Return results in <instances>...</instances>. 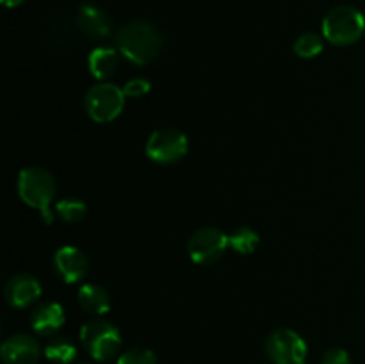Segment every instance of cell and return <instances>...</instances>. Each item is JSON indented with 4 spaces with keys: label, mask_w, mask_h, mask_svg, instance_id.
<instances>
[{
    "label": "cell",
    "mask_w": 365,
    "mask_h": 364,
    "mask_svg": "<svg viewBox=\"0 0 365 364\" xmlns=\"http://www.w3.org/2000/svg\"><path fill=\"white\" fill-rule=\"evenodd\" d=\"M228 246V236L216 227H202L187 243L189 257L196 264H212L223 257Z\"/></svg>",
    "instance_id": "cell-8"
},
{
    "label": "cell",
    "mask_w": 365,
    "mask_h": 364,
    "mask_svg": "<svg viewBox=\"0 0 365 364\" xmlns=\"http://www.w3.org/2000/svg\"><path fill=\"white\" fill-rule=\"evenodd\" d=\"M81 343L93 359L100 360V363H107V360H113L120 353L123 339H121L120 328L116 325L96 318V320L82 325Z\"/></svg>",
    "instance_id": "cell-4"
},
{
    "label": "cell",
    "mask_w": 365,
    "mask_h": 364,
    "mask_svg": "<svg viewBox=\"0 0 365 364\" xmlns=\"http://www.w3.org/2000/svg\"><path fill=\"white\" fill-rule=\"evenodd\" d=\"M321 364H351V357L344 348H330L323 353Z\"/></svg>",
    "instance_id": "cell-22"
},
{
    "label": "cell",
    "mask_w": 365,
    "mask_h": 364,
    "mask_svg": "<svg viewBox=\"0 0 365 364\" xmlns=\"http://www.w3.org/2000/svg\"><path fill=\"white\" fill-rule=\"evenodd\" d=\"M77 27L91 39H107L113 32V21L102 7L82 4L77 13Z\"/></svg>",
    "instance_id": "cell-12"
},
{
    "label": "cell",
    "mask_w": 365,
    "mask_h": 364,
    "mask_svg": "<svg viewBox=\"0 0 365 364\" xmlns=\"http://www.w3.org/2000/svg\"><path fill=\"white\" fill-rule=\"evenodd\" d=\"M45 357L50 363L70 364L73 363L75 357H77V346H75L68 338L57 335V338H52L46 343Z\"/></svg>",
    "instance_id": "cell-16"
},
{
    "label": "cell",
    "mask_w": 365,
    "mask_h": 364,
    "mask_svg": "<svg viewBox=\"0 0 365 364\" xmlns=\"http://www.w3.org/2000/svg\"><path fill=\"white\" fill-rule=\"evenodd\" d=\"M116 364H157V359L152 350L130 348L118 357Z\"/></svg>",
    "instance_id": "cell-20"
},
{
    "label": "cell",
    "mask_w": 365,
    "mask_h": 364,
    "mask_svg": "<svg viewBox=\"0 0 365 364\" xmlns=\"http://www.w3.org/2000/svg\"><path fill=\"white\" fill-rule=\"evenodd\" d=\"M25 0H2V4L6 7H16V6H20V4H24Z\"/></svg>",
    "instance_id": "cell-23"
},
{
    "label": "cell",
    "mask_w": 365,
    "mask_h": 364,
    "mask_svg": "<svg viewBox=\"0 0 365 364\" xmlns=\"http://www.w3.org/2000/svg\"><path fill=\"white\" fill-rule=\"evenodd\" d=\"M53 211L66 223H77V221H81L86 216L88 207L78 198H63L56 203Z\"/></svg>",
    "instance_id": "cell-19"
},
{
    "label": "cell",
    "mask_w": 365,
    "mask_h": 364,
    "mask_svg": "<svg viewBox=\"0 0 365 364\" xmlns=\"http://www.w3.org/2000/svg\"><path fill=\"white\" fill-rule=\"evenodd\" d=\"M266 355L274 364H307L309 346L298 332L291 328H278L266 339Z\"/></svg>",
    "instance_id": "cell-6"
},
{
    "label": "cell",
    "mask_w": 365,
    "mask_h": 364,
    "mask_svg": "<svg viewBox=\"0 0 365 364\" xmlns=\"http://www.w3.org/2000/svg\"><path fill=\"white\" fill-rule=\"evenodd\" d=\"M323 38L324 36H319L317 32H303V34L298 36L294 41L296 56L303 57V59H310V57L319 56L324 49Z\"/></svg>",
    "instance_id": "cell-18"
},
{
    "label": "cell",
    "mask_w": 365,
    "mask_h": 364,
    "mask_svg": "<svg viewBox=\"0 0 365 364\" xmlns=\"http://www.w3.org/2000/svg\"><path fill=\"white\" fill-rule=\"evenodd\" d=\"M75 364H93V363H89V360H81V363H75Z\"/></svg>",
    "instance_id": "cell-24"
},
{
    "label": "cell",
    "mask_w": 365,
    "mask_h": 364,
    "mask_svg": "<svg viewBox=\"0 0 365 364\" xmlns=\"http://www.w3.org/2000/svg\"><path fill=\"white\" fill-rule=\"evenodd\" d=\"M228 246H232L237 253H252L259 246V234L252 227L241 225L228 236Z\"/></svg>",
    "instance_id": "cell-17"
},
{
    "label": "cell",
    "mask_w": 365,
    "mask_h": 364,
    "mask_svg": "<svg viewBox=\"0 0 365 364\" xmlns=\"http://www.w3.org/2000/svg\"><path fill=\"white\" fill-rule=\"evenodd\" d=\"M123 89L110 82H98L86 93V111L89 118L98 123H107L118 118L125 106Z\"/></svg>",
    "instance_id": "cell-5"
},
{
    "label": "cell",
    "mask_w": 365,
    "mask_h": 364,
    "mask_svg": "<svg viewBox=\"0 0 365 364\" xmlns=\"http://www.w3.org/2000/svg\"><path fill=\"white\" fill-rule=\"evenodd\" d=\"M4 295H6L7 303L11 307L25 309V307L32 305L41 296V284H39V280L34 275L18 273L9 278Z\"/></svg>",
    "instance_id": "cell-11"
},
{
    "label": "cell",
    "mask_w": 365,
    "mask_h": 364,
    "mask_svg": "<svg viewBox=\"0 0 365 364\" xmlns=\"http://www.w3.org/2000/svg\"><path fill=\"white\" fill-rule=\"evenodd\" d=\"M116 45L121 56L135 64H148L159 56L163 38L160 32L146 20H135L116 32Z\"/></svg>",
    "instance_id": "cell-1"
},
{
    "label": "cell",
    "mask_w": 365,
    "mask_h": 364,
    "mask_svg": "<svg viewBox=\"0 0 365 364\" xmlns=\"http://www.w3.org/2000/svg\"><path fill=\"white\" fill-rule=\"evenodd\" d=\"M53 268L57 275L68 284L81 282L89 271V261L86 253L77 246H61L53 256Z\"/></svg>",
    "instance_id": "cell-10"
},
{
    "label": "cell",
    "mask_w": 365,
    "mask_h": 364,
    "mask_svg": "<svg viewBox=\"0 0 365 364\" xmlns=\"http://www.w3.org/2000/svg\"><path fill=\"white\" fill-rule=\"evenodd\" d=\"M365 32V16L353 6H337L324 16L323 36L339 46L353 45Z\"/></svg>",
    "instance_id": "cell-3"
},
{
    "label": "cell",
    "mask_w": 365,
    "mask_h": 364,
    "mask_svg": "<svg viewBox=\"0 0 365 364\" xmlns=\"http://www.w3.org/2000/svg\"><path fill=\"white\" fill-rule=\"evenodd\" d=\"M78 303L82 309L93 316H103L110 310V295L106 288L98 284H84L78 289Z\"/></svg>",
    "instance_id": "cell-14"
},
{
    "label": "cell",
    "mask_w": 365,
    "mask_h": 364,
    "mask_svg": "<svg viewBox=\"0 0 365 364\" xmlns=\"http://www.w3.org/2000/svg\"><path fill=\"white\" fill-rule=\"evenodd\" d=\"M66 321V314L61 303L43 302L32 310L31 327L39 335H52L63 328Z\"/></svg>",
    "instance_id": "cell-13"
},
{
    "label": "cell",
    "mask_w": 365,
    "mask_h": 364,
    "mask_svg": "<svg viewBox=\"0 0 365 364\" xmlns=\"http://www.w3.org/2000/svg\"><path fill=\"white\" fill-rule=\"evenodd\" d=\"M148 91L150 82L143 77L132 79V81H128L123 88L125 96H130V98H141V96L148 95Z\"/></svg>",
    "instance_id": "cell-21"
},
{
    "label": "cell",
    "mask_w": 365,
    "mask_h": 364,
    "mask_svg": "<svg viewBox=\"0 0 365 364\" xmlns=\"http://www.w3.org/2000/svg\"><path fill=\"white\" fill-rule=\"evenodd\" d=\"M118 61H120L118 59V50L110 49V46H96L89 54L88 66L93 77L103 81V79H109L116 71Z\"/></svg>",
    "instance_id": "cell-15"
},
{
    "label": "cell",
    "mask_w": 365,
    "mask_h": 364,
    "mask_svg": "<svg viewBox=\"0 0 365 364\" xmlns=\"http://www.w3.org/2000/svg\"><path fill=\"white\" fill-rule=\"evenodd\" d=\"M18 195L32 209L39 211L45 223H52V203L56 198L57 186L52 173L41 166L24 168L18 175Z\"/></svg>",
    "instance_id": "cell-2"
},
{
    "label": "cell",
    "mask_w": 365,
    "mask_h": 364,
    "mask_svg": "<svg viewBox=\"0 0 365 364\" xmlns=\"http://www.w3.org/2000/svg\"><path fill=\"white\" fill-rule=\"evenodd\" d=\"M0 355L4 364H38L41 345L29 334H14L2 343Z\"/></svg>",
    "instance_id": "cell-9"
},
{
    "label": "cell",
    "mask_w": 365,
    "mask_h": 364,
    "mask_svg": "<svg viewBox=\"0 0 365 364\" xmlns=\"http://www.w3.org/2000/svg\"><path fill=\"white\" fill-rule=\"evenodd\" d=\"M187 136L173 127L157 128L146 141V153L159 164H171L180 161L187 153Z\"/></svg>",
    "instance_id": "cell-7"
}]
</instances>
